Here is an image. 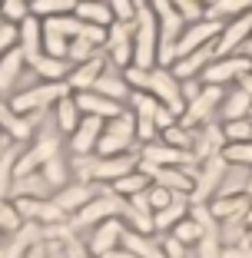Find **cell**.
I'll list each match as a JSON object with an SVG mask.
<instances>
[{
    "label": "cell",
    "instance_id": "6da1fadb",
    "mask_svg": "<svg viewBox=\"0 0 252 258\" xmlns=\"http://www.w3.org/2000/svg\"><path fill=\"white\" fill-rule=\"evenodd\" d=\"M136 37H133V63L143 70H153L156 56H160V23H156V14L149 4H139L136 10Z\"/></svg>",
    "mask_w": 252,
    "mask_h": 258
},
{
    "label": "cell",
    "instance_id": "7a4b0ae2",
    "mask_svg": "<svg viewBox=\"0 0 252 258\" xmlns=\"http://www.w3.org/2000/svg\"><path fill=\"white\" fill-rule=\"evenodd\" d=\"M146 93H153L156 99H163L169 109H173L176 116L186 113V99H183V86H179V80L173 76V70L160 67V70H149L146 73Z\"/></svg>",
    "mask_w": 252,
    "mask_h": 258
},
{
    "label": "cell",
    "instance_id": "3957f363",
    "mask_svg": "<svg viewBox=\"0 0 252 258\" xmlns=\"http://www.w3.org/2000/svg\"><path fill=\"white\" fill-rule=\"evenodd\" d=\"M219 33H222V23L219 20H209V17L192 20L189 27L179 33V40H176V60H179V56L196 53V50H203V46H209Z\"/></svg>",
    "mask_w": 252,
    "mask_h": 258
},
{
    "label": "cell",
    "instance_id": "277c9868",
    "mask_svg": "<svg viewBox=\"0 0 252 258\" xmlns=\"http://www.w3.org/2000/svg\"><path fill=\"white\" fill-rule=\"evenodd\" d=\"M245 40H252V10L242 17H232L229 23H222V33L216 37L213 53L216 56H236V50H242Z\"/></svg>",
    "mask_w": 252,
    "mask_h": 258
},
{
    "label": "cell",
    "instance_id": "5b68a950",
    "mask_svg": "<svg viewBox=\"0 0 252 258\" xmlns=\"http://www.w3.org/2000/svg\"><path fill=\"white\" fill-rule=\"evenodd\" d=\"M245 73H252V60L245 53L242 56H216V60L203 70L199 80L206 86H222V83H229V80H242Z\"/></svg>",
    "mask_w": 252,
    "mask_h": 258
},
{
    "label": "cell",
    "instance_id": "8992f818",
    "mask_svg": "<svg viewBox=\"0 0 252 258\" xmlns=\"http://www.w3.org/2000/svg\"><path fill=\"white\" fill-rule=\"evenodd\" d=\"M70 83L67 80H60V83H46V86H37V90H23L20 96L10 103V109H17V113H27V109H43L50 106V103H60L63 96H67Z\"/></svg>",
    "mask_w": 252,
    "mask_h": 258
},
{
    "label": "cell",
    "instance_id": "52a82bcc",
    "mask_svg": "<svg viewBox=\"0 0 252 258\" xmlns=\"http://www.w3.org/2000/svg\"><path fill=\"white\" fill-rule=\"evenodd\" d=\"M143 166H179V169H189L192 162H196V156H192L189 149H179V146H169V143H146L143 149Z\"/></svg>",
    "mask_w": 252,
    "mask_h": 258
},
{
    "label": "cell",
    "instance_id": "ba28073f",
    "mask_svg": "<svg viewBox=\"0 0 252 258\" xmlns=\"http://www.w3.org/2000/svg\"><path fill=\"white\" fill-rule=\"evenodd\" d=\"M226 166H229V162L222 159L219 152L209 156V159H203V172L196 175V185H192V202H206L209 196L219 192L222 175H226Z\"/></svg>",
    "mask_w": 252,
    "mask_h": 258
},
{
    "label": "cell",
    "instance_id": "9c48e42d",
    "mask_svg": "<svg viewBox=\"0 0 252 258\" xmlns=\"http://www.w3.org/2000/svg\"><path fill=\"white\" fill-rule=\"evenodd\" d=\"M133 136H136V122H133L130 116L120 113L113 119V126H107V129H103V136H99V143H96L99 156H116L120 149H126V146L133 143Z\"/></svg>",
    "mask_w": 252,
    "mask_h": 258
},
{
    "label": "cell",
    "instance_id": "30bf717a",
    "mask_svg": "<svg viewBox=\"0 0 252 258\" xmlns=\"http://www.w3.org/2000/svg\"><path fill=\"white\" fill-rule=\"evenodd\" d=\"M123 209H126V202H123L116 192H107L103 199H93V202H86L83 209L77 212V219H73V228H83V225H93V222L99 219H113L116 212L123 215Z\"/></svg>",
    "mask_w": 252,
    "mask_h": 258
},
{
    "label": "cell",
    "instance_id": "8fae6325",
    "mask_svg": "<svg viewBox=\"0 0 252 258\" xmlns=\"http://www.w3.org/2000/svg\"><path fill=\"white\" fill-rule=\"evenodd\" d=\"M160 106H163V103H156L153 93H146V90L133 93V109H136V136L146 139V143H153V136H156V113H160Z\"/></svg>",
    "mask_w": 252,
    "mask_h": 258
},
{
    "label": "cell",
    "instance_id": "7c38bea8",
    "mask_svg": "<svg viewBox=\"0 0 252 258\" xmlns=\"http://www.w3.org/2000/svg\"><path fill=\"white\" fill-rule=\"evenodd\" d=\"M139 172H146L156 185H166L169 192H183V196H189L192 185H196V179L186 175V169H179V166H160V169L156 166H143Z\"/></svg>",
    "mask_w": 252,
    "mask_h": 258
},
{
    "label": "cell",
    "instance_id": "4fadbf2b",
    "mask_svg": "<svg viewBox=\"0 0 252 258\" xmlns=\"http://www.w3.org/2000/svg\"><path fill=\"white\" fill-rule=\"evenodd\" d=\"M219 99H222V90H219V86H206V90L199 93L189 106H186V113L179 116V126L189 129V126H199L203 119H209V113L216 109V103H219Z\"/></svg>",
    "mask_w": 252,
    "mask_h": 258
},
{
    "label": "cell",
    "instance_id": "5bb4252c",
    "mask_svg": "<svg viewBox=\"0 0 252 258\" xmlns=\"http://www.w3.org/2000/svg\"><path fill=\"white\" fill-rule=\"evenodd\" d=\"M213 60H216V53H213V43H209V46H203V50H196V53H189V56H179V60L173 63V76L176 80L203 76V70H206Z\"/></svg>",
    "mask_w": 252,
    "mask_h": 258
},
{
    "label": "cell",
    "instance_id": "9a60e30c",
    "mask_svg": "<svg viewBox=\"0 0 252 258\" xmlns=\"http://www.w3.org/2000/svg\"><path fill=\"white\" fill-rule=\"evenodd\" d=\"M54 156H57V139H40V143L33 146L27 156H20V159H17V179H20V175H30L37 166H46Z\"/></svg>",
    "mask_w": 252,
    "mask_h": 258
},
{
    "label": "cell",
    "instance_id": "2e32d148",
    "mask_svg": "<svg viewBox=\"0 0 252 258\" xmlns=\"http://www.w3.org/2000/svg\"><path fill=\"white\" fill-rule=\"evenodd\" d=\"M77 106H80V113H86V116H110V119H116L120 116V103L116 99H110V96H103V93H80L77 96Z\"/></svg>",
    "mask_w": 252,
    "mask_h": 258
},
{
    "label": "cell",
    "instance_id": "e0dca14e",
    "mask_svg": "<svg viewBox=\"0 0 252 258\" xmlns=\"http://www.w3.org/2000/svg\"><path fill=\"white\" fill-rule=\"evenodd\" d=\"M110 60L120 63V67H133V40H130V30H126V23H116L113 30H110Z\"/></svg>",
    "mask_w": 252,
    "mask_h": 258
},
{
    "label": "cell",
    "instance_id": "ac0fdd59",
    "mask_svg": "<svg viewBox=\"0 0 252 258\" xmlns=\"http://www.w3.org/2000/svg\"><path fill=\"white\" fill-rule=\"evenodd\" d=\"M120 242H123V225L113 222V219H107V222H99L96 235L90 238V248L96 251V255H107V251H113Z\"/></svg>",
    "mask_w": 252,
    "mask_h": 258
},
{
    "label": "cell",
    "instance_id": "d6986e66",
    "mask_svg": "<svg viewBox=\"0 0 252 258\" xmlns=\"http://www.w3.org/2000/svg\"><path fill=\"white\" fill-rule=\"evenodd\" d=\"M99 129H103V119H99V116H86L77 126V133H73V152H77V156H86V152L93 149V143H99Z\"/></svg>",
    "mask_w": 252,
    "mask_h": 258
},
{
    "label": "cell",
    "instance_id": "ffe728a7",
    "mask_svg": "<svg viewBox=\"0 0 252 258\" xmlns=\"http://www.w3.org/2000/svg\"><path fill=\"white\" fill-rule=\"evenodd\" d=\"M103 76V63L93 56V60H86V63H80L73 73L67 76V83H70V90H80V93H86V90H93L96 86V80Z\"/></svg>",
    "mask_w": 252,
    "mask_h": 258
},
{
    "label": "cell",
    "instance_id": "44dd1931",
    "mask_svg": "<svg viewBox=\"0 0 252 258\" xmlns=\"http://www.w3.org/2000/svg\"><path fill=\"white\" fill-rule=\"evenodd\" d=\"M93 196H96V192H93V185L90 182H80V185H67L63 192H57L54 202L60 205L63 212H77V209H83L86 202H93Z\"/></svg>",
    "mask_w": 252,
    "mask_h": 258
},
{
    "label": "cell",
    "instance_id": "7402d4cb",
    "mask_svg": "<svg viewBox=\"0 0 252 258\" xmlns=\"http://www.w3.org/2000/svg\"><path fill=\"white\" fill-rule=\"evenodd\" d=\"M186 209H189V202H186V196H183V192H176V199H173V202L166 205V209H160V212H153V222H156V228H176L179 222H183Z\"/></svg>",
    "mask_w": 252,
    "mask_h": 258
},
{
    "label": "cell",
    "instance_id": "603a6c76",
    "mask_svg": "<svg viewBox=\"0 0 252 258\" xmlns=\"http://www.w3.org/2000/svg\"><path fill=\"white\" fill-rule=\"evenodd\" d=\"M77 17H80L83 23L110 27V20H113V10H110V4H99V0H80V4H77Z\"/></svg>",
    "mask_w": 252,
    "mask_h": 258
},
{
    "label": "cell",
    "instance_id": "cb8c5ba5",
    "mask_svg": "<svg viewBox=\"0 0 252 258\" xmlns=\"http://www.w3.org/2000/svg\"><path fill=\"white\" fill-rule=\"evenodd\" d=\"M123 245H126V248H130L136 258H166V251H163L153 238H149V235H139V232H136V235L123 232Z\"/></svg>",
    "mask_w": 252,
    "mask_h": 258
},
{
    "label": "cell",
    "instance_id": "d4e9b609",
    "mask_svg": "<svg viewBox=\"0 0 252 258\" xmlns=\"http://www.w3.org/2000/svg\"><path fill=\"white\" fill-rule=\"evenodd\" d=\"M20 50L27 53V60H33V56H40L43 50H40V20L37 17H27V20H20Z\"/></svg>",
    "mask_w": 252,
    "mask_h": 258
},
{
    "label": "cell",
    "instance_id": "484cf974",
    "mask_svg": "<svg viewBox=\"0 0 252 258\" xmlns=\"http://www.w3.org/2000/svg\"><path fill=\"white\" fill-rule=\"evenodd\" d=\"M30 67H33V73L37 76H46V80H54V83H60V80H67V63L60 60V56H50V53H40V56H33L30 60Z\"/></svg>",
    "mask_w": 252,
    "mask_h": 258
},
{
    "label": "cell",
    "instance_id": "4316f807",
    "mask_svg": "<svg viewBox=\"0 0 252 258\" xmlns=\"http://www.w3.org/2000/svg\"><path fill=\"white\" fill-rule=\"evenodd\" d=\"M23 50H10V53H4V63H0V93H7L10 86L17 83V76H20L23 70Z\"/></svg>",
    "mask_w": 252,
    "mask_h": 258
},
{
    "label": "cell",
    "instance_id": "83f0119b",
    "mask_svg": "<svg viewBox=\"0 0 252 258\" xmlns=\"http://www.w3.org/2000/svg\"><path fill=\"white\" fill-rule=\"evenodd\" d=\"M249 109H252V93L242 90V86H239L226 103H222V116H226V122H229V119H245Z\"/></svg>",
    "mask_w": 252,
    "mask_h": 258
},
{
    "label": "cell",
    "instance_id": "f1b7e54d",
    "mask_svg": "<svg viewBox=\"0 0 252 258\" xmlns=\"http://www.w3.org/2000/svg\"><path fill=\"white\" fill-rule=\"evenodd\" d=\"M57 126H60V133H77V126H80V106H77V99L63 96L60 103H57Z\"/></svg>",
    "mask_w": 252,
    "mask_h": 258
},
{
    "label": "cell",
    "instance_id": "f546056e",
    "mask_svg": "<svg viewBox=\"0 0 252 258\" xmlns=\"http://www.w3.org/2000/svg\"><path fill=\"white\" fill-rule=\"evenodd\" d=\"M30 242H40V228L37 225H23L7 248H0V258H20L23 248H30Z\"/></svg>",
    "mask_w": 252,
    "mask_h": 258
},
{
    "label": "cell",
    "instance_id": "4dcf8cb0",
    "mask_svg": "<svg viewBox=\"0 0 252 258\" xmlns=\"http://www.w3.org/2000/svg\"><path fill=\"white\" fill-rule=\"evenodd\" d=\"M252 10V0H216V4H209L206 17L209 20H219V17H242Z\"/></svg>",
    "mask_w": 252,
    "mask_h": 258
},
{
    "label": "cell",
    "instance_id": "1f68e13d",
    "mask_svg": "<svg viewBox=\"0 0 252 258\" xmlns=\"http://www.w3.org/2000/svg\"><path fill=\"white\" fill-rule=\"evenodd\" d=\"M146 189H149V175L139 172V169H136V172H126L123 179L113 182L116 196H139V192H146Z\"/></svg>",
    "mask_w": 252,
    "mask_h": 258
},
{
    "label": "cell",
    "instance_id": "d6a6232c",
    "mask_svg": "<svg viewBox=\"0 0 252 258\" xmlns=\"http://www.w3.org/2000/svg\"><path fill=\"white\" fill-rule=\"evenodd\" d=\"M189 219L196 222L206 235H219V219L213 215V205H206V202H192L189 205Z\"/></svg>",
    "mask_w": 252,
    "mask_h": 258
},
{
    "label": "cell",
    "instance_id": "836d02e7",
    "mask_svg": "<svg viewBox=\"0 0 252 258\" xmlns=\"http://www.w3.org/2000/svg\"><path fill=\"white\" fill-rule=\"evenodd\" d=\"M219 156L229 166H242V169H252V143H226L219 149Z\"/></svg>",
    "mask_w": 252,
    "mask_h": 258
},
{
    "label": "cell",
    "instance_id": "e575fe53",
    "mask_svg": "<svg viewBox=\"0 0 252 258\" xmlns=\"http://www.w3.org/2000/svg\"><path fill=\"white\" fill-rule=\"evenodd\" d=\"M46 185H50V182H46V175H20V179L14 182V189H10V192H14L17 199H20V196L40 199V196L46 192Z\"/></svg>",
    "mask_w": 252,
    "mask_h": 258
},
{
    "label": "cell",
    "instance_id": "d590c367",
    "mask_svg": "<svg viewBox=\"0 0 252 258\" xmlns=\"http://www.w3.org/2000/svg\"><path fill=\"white\" fill-rule=\"evenodd\" d=\"M30 122L33 119H20V116H14V109H7L4 103H0V126L7 129L14 139H27L30 136Z\"/></svg>",
    "mask_w": 252,
    "mask_h": 258
},
{
    "label": "cell",
    "instance_id": "8d00e7d4",
    "mask_svg": "<svg viewBox=\"0 0 252 258\" xmlns=\"http://www.w3.org/2000/svg\"><path fill=\"white\" fill-rule=\"evenodd\" d=\"M126 80H123V76H110V73H103L96 80V86H93V90L96 93H103V96H110V99H116V103H120L123 96H126Z\"/></svg>",
    "mask_w": 252,
    "mask_h": 258
},
{
    "label": "cell",
    "instance_id": "74e56055",
    "mask_svg": "<svg viewBox=\"0 0 252 258\" xmlns=\"http://www.w3.org/2000/svg\"><path fill=\"white\" fill-rule=\"evenodd\" d=\"M222 136L229 139V143H252V119H229L226 129H222Z\"/></svg>",
    "mask_w": 252,
    "mask_h": 258
},
{
    "label": "cell",
    "instance_id": "f35d334b",
    "mask_svg": "<svg viewBox=\"0 0 252 258\" xmlns=\"http://www.w3.org/2000/svg\"><path fill=\"white\" fill-rule=\"evenodd\" d=\"M30 10H33V14L57 17V14H70V10H77V0H33Z\"/></svg>",
    "mask_w": 252,
    "mask_h": 258
},
{
    "label": "cell",
    "instance_id": "ab89813d",
    "mask_svg": "<svg viewBox=\"0 0 252 258\" xmlns=\"http://www.w3.org/2000/svg\"><path fill=\"white\" fill-rule=\"evenodd\" d=\"M14 175H17V152H7L0 159V199L14 189Z\"/></svg>",
    "mask_w": 252,
    "mask_h": 258
},
{
    "label": "cell",
    "instance_id": "60d3db41",
    "mask_svg": "<svg viewBox=\"0 0 252 258\" xmlns=\"http://www.w3.org/2000/svg\"><path fill=\"white\" fill-rule=\"evenodd\" d=\"M173 232H176L173 238H179V242H183V245H196L199 238L206 235V232H203V228H199V225H196V222H192V219H183V222H179V225L173 228Z\"/></svg>",
    "mask_w": 252,
    "mask_h": 258
},
{
    "label": "cell",
    "instance_id": "b9f144b4",
    "mask_svg": "<svg viewBox=\"0 0 252 258\" xmlns=\"http://www.w3.org/2000/svg\"><path fill=\"white\" fill-rule=\"evenodd\" d=\"M110 10H113V17L120 23H130V20H136L139 4H136V0H110Z\"/></svg>",
    "mask_w": 252,
    "mask_h": 258
},
{
    "label": "cell",
    "instance_id": "7bdbcfd3",
    "mask_svg": "<svg viewBox=\"0 0 252 258\" xmlns=\"http://www.w3.org/2000/svg\"><path fill=\"white\" fill-rule=\"evenodd\" d=\"M163 143H169V146H179V149H189V143H192V133H189V129H183L179 122H176L173 129H166V133H163Z\"/></svg>",
    "mask_w": 252,
    "mask_h": 258
},
{
    "label": "cell",
    "instance_id": "ee69618b",
    "mask_svg": "<svg viewBox=\"0 0 252 258\" xmlns=\"http://www.w3.org/2000/svg\"><path fill=\"white\" fill-rule=\"evenodd\" d=\"M93 46L96 43H90V40H83V37H77L73 43H70V60H77V63H86V60H93Z\"/></svg>",
    "mask_w": 252,
    "mask_h": 258
},
{
    "label": "cell",
    "instance_id": "f6af8a7d",
    "mask_svg": "<svg viewBox=\"0 0 252 258\" xmlns=\"http://www.w3.org/2000/svg\"><path fill=\"white\" fill-rule=\"evenodd\" d=\"M0 228H4V232L20 228V212H17V205H7L4 199H0Z\"/></svg>",
    "mask_w": 252,
    "mask_h": 258
},
{
    "label": "cell",
    "instance_id": "bcb514c9",
    "mask_svg": "<svg viewBox=\"0 0 252 258\" xmlns=\"http://www.w3.org/2000/svg\"><path fill=\"white\" fill-rule=\"evenodd\" d=\"M199 248V258H222V248H219V235H203L196 242Z\"/></svg>",
    "mask_w": 252,
    "mask_h": 258
},
{
    "label": "cell",
    "instance_id": "7dc6e473",
    "mask_svg": "<svg viewBox=\"0 0 252 258\" xmlns=\"http://www.w3.org/2000/svg\"><path fill=\"white\" fill-rule=\"evenodd\" d=\"M173 7L186 17V20H203V4L199 0H173Z\"/></svg>",
    "mask_w": 252,
    "mask_h": 258
},
{
    "label": "cell",
    "instance_id": "c3c4849f",
    "mask_svg": "<svg viewBox=\"0 0 252 258\" xmlns=\"http://www.w3.org/2000/svg\"><path fill=\"white\" fill-rule=\"evenodd\" d=\"M176 199V192H169L166 185H156L153 192H149V205H153V212H160V209H166L169 202Z\"/></svg>",
    "mask_w": 252,
    "mask_h": 258
},
{
    "label": "cell",
    "instance_id": "681fc988",
    "mask_svg": "<svg viewBox=\"0 0 252 258\" xmlns=\"http://www.w3.org/2000/svg\"><path fill=\"white\" fill-rule=\"evenodd\" d=\"M4 17L7 20H27V0H4Z\"/></svg>",
    "mask_w": 252,
    "mask_h": 258
},
{
    "label": "cell",
    "instance_id": "f907efd6",
    "mask_svg": "<svg viewBox=\"0 0 252 258\" xmlns=\"http://www.w3.org/2000/svg\"><path fill=\"white\" fill-rule=\"evenodd\" d=\"M20 40V30L17 27H10V23H4L0 27V53H10V46Z\"/></svg>",
    "mask_w": 252,
    "mask_h": 258
},
{
    "label": "cell",
    "instance_id": "816d5d0a",
    "mask_svg": "<svg viewBox=\"0 0 252 258\" xmlns=\"http://www.w3.org/2000/svg\"><path fill=\"white\" fill-rule=\"evenodd\" d=\"M163 251L166 258H186V245L179 238H163Z\"/></svg>",
    "mask_w": 252,
    "mask_h": 258
},
{
    "label": "cell",
    "instance_id": "f5cc1de1",
    "mask_svg": "<svg viewBox=\"0 0 252 258\" xmlns=\"http://www.w3.org/2000/svg\"><path fill=\"white\" fill-rule=\"evenodd\" d=\"M63 175H67V172H63V166L57 159L46 162V182H50V185H63Z\"/></svg>",
    "mask_w": 252,
    "mask_h": 258
},
{
    "label": "cell",
    "instance_id": "db71d44e",
    "mask_svg": "<svg viewBox=\"0 0 252 258\" xmlns=\"http://www.w3.org/2000/svg\"><path fill=\"white\" fill-rule=\"evenodd\" d=\"M222 258H252V251H249V248H242V245H232V248L222 251Z\"/></svg>",
    "mask_w": 252,
    "mask_h": 258
},
{
    "label": "cell",
    "instance_id": "11a10c76",
    "mask_svg": "<svg viewBox=\"0 0 252 258\" xmlns=\"http://www.w3.org/2000/svg\"><path fill=\"white\" fill-rule=\"evenodd\" d=\"M199 93H203V90H199V83H192V80H186V83H183V99H189V103H192Z\"/></svg>",
    "mask_w": 252,
    "mask_h": 258
},
{
    "label": "cell",
    "instance_id": "9f6ffc18",
    "mask_svg": "<svg viewBox=\"0 0 252 258\" xmlns=\"http://www.w3.org/2000/svg\"><path fill=\"white\" fill-rule=\"evenodd\" d=\"M103 258H136V255H133V251L126 248V251H107V255H103Z\"/></svg>",
    "mask_w": 252,
    "mask_h": 258
},
{
    "label": "cell",
    "instance_id": "6f0895ef",
    "mask_svg": "<svg viewBox=\"0 0 252 258\" xmlns=\"http://www.w3.org/2000/svg\"><path fill=\"white\" fill-rule=\"evenodd\" d=\"M239 86H242V90H249V93H252V73H245L242 80H239Z\"/></svg>",
    "mask_w": 252,
    "mask_h": 258
},
{
    "label": "cell",
    "instance_id": "680465c9",
    "mask_svg": "<svg viewBox=\"0 0 252 258\" xmlns=\"http://www.w3.org/2000/svg\"><path fill=\"white\" fill-rule=\"evenodd\" d=\"M242 53H245V56H249V60H252V40H245V46H242Z\"/></svg>",
    "mask_w": 252,
    "mask_h": 258
},
{
    "label": "cell",
    "instance_id": "91938a15",
    "mask_svg": "<svg viewBox=\"0 0 252 258\" xmlns=\"http://www.w3.org/2000/svg\"><path fill=\"white\" fill-rule=\"evenodd\" d=\"M245 225H252V209H249V212H245Z\"/></svg>",
    "mask_w": 252,
    "mask_h": 258
},
{
    "label": "cell",
    "instance_id": "94428289",
    "mask_svg": "<svg viewBox=\"0 0 252 258\" xmlns=\"http://www.w3.org/2000/svg\"><path fill=\"white\" fill-rule=\"evenodd\" d=\"M33 258H43V251H40V248H37V251H33Z\"/></svg>",
    "mask_w": 252,
    "mask_h": 258
},
{
    "label": "cell",
    "instance_id": "6125c7cd",
    "mask_svg": "<svg viewBox=\"0 0 252 258\" xmlns=\"http://www.w3.org/2000/svg\"><path fill=\"white\" fill-rule=\"evenodd\" d=\"M4 146H7V139H0V149H4Z\"/></svg>",
    "mask_w": 252,
    "mask_h": 258
},
{
    "label": "cell",
    "instance_id": "be15d7a7",
    "mask_svg": "<svg viewBox=\"0 0 252 258\" xmlns=\"http://www.w3.org/2000/svg\"><path fill=\"white\" fill-rule=\"evenodd\" d=\"M249 119H252V109H249Z\"/></svg>",
    "mask_w": 252,
    "mask_h": 258
},
{
    "label": "cell",
    "instance_id": "e7e4bbea",
    "mask_svg": "<svg viewBox=\"0 0 252 258\" xmlns=\"http://www.w3.org/2000/svg\"><path fill=\"white\" fill-rule=\"evenodd\" d=\"M0 7H4V0H0Z\"/></svg>",
    "mask_w": 252,
    "mask_h": 258
},
{
    "label": "cell",
    "instance_id": "03108f58",
    "mask_svg": "<svg viewBox=\"0 0 252 258\" xmlns=\"http://www.w3.org/2000/svg\"><path fill=\"white\" fill-rule=\"evenodd\" d=\"M136 4H143V0H136Z\"/></svg>",
    "mask_w": 252,
    "mask_h": 258
},
{
    "label": "cell",
    "instance_id": "003e7915",
    "mask_svg": "<svg viewBox=\"0 0 252 258\" xmlns=\"http://www.w3.org/2000/svg\"><path fill=\"white\" fill-rule=\"evenodd\" d=\"M0 248H4V242H0Z\"/></svg>",
    "mask_w": 252,
    "mask_h": 258
}]
</instances>
